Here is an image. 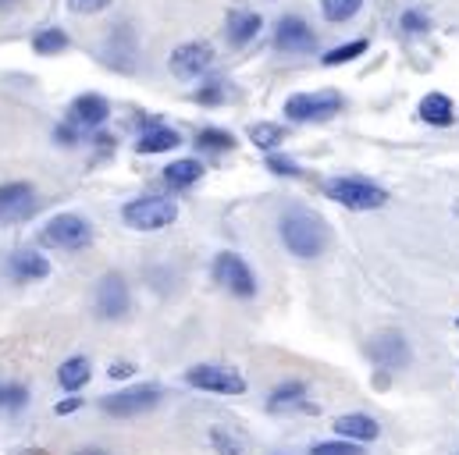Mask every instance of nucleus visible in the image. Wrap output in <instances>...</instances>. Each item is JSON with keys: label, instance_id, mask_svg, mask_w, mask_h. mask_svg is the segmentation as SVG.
Segmentation results:
<instances>
[{"label": "nucleus", "instance_id": "obj_1", "mask_svg": "<svg viewBox=\"0 0 459 455\" xmlns=\"http://www.w3.org/2000/svg\"><path fill=\"white\" fill-rule=\"evenodd\" d=\"M278 231H281L285 249L292 256H299V260H314V256H321L328 249V228H325V221L317 214H310V210H299V207L289 210L281 218Z\"/></svg>", "mask_w": 459, "mask_h": 455}, {"label": "nucleus", "instance_id": "obj_2", "mask_svg": "<svg viewBox=\"0 0 459 455\" xmlns=\"http://www.w3.org/2000/svg\"><path fill=\"white\" fill-rule=\"evenodd\" d=\"M121 221L132 231H160L178 221V203L168 196H139L121 207Z\"/></svg>", "mask_w": 459, "mask_h": 455}, {"label": "nucleus", "instance_id": "obj_3", "mask_svg": "<svg viewBox=\"0 0 459 455\" xmlns=\"http://www.w3.org/2000/svg\"><path fill=\"white\" fill-rule=\"evenodd\" d=\"M325 193H328V200L342 203L345 210H381L388 203V193L381 185H374L367 178H352V175L328 178L325 182Z\"/></svg>", "mask_w": 459, "mask_h": 455}, {"label": "nucleus", "instance_id": "obj_4", "mask_svg": "<svg viewBox=\"0 0 459 455\" xmlns=\"http://www.w3.org/2000/svg\"><path fill=\"white\" fill-rule=\"evenodd\" d=\"M39 242L50 245V249L75 253V249H86L93 242V225L86 218H79V214H57V218H50L47 228L39 231Z\"/></svg>", "mask_w": 459, "mask_h": 455}, {"label": "nucleus", "instance_id": "obj_5", "mask_svg": "<svg viewBox=\"0 0 459 455\" xmlns=\"http://www.w3.org/2000/svg\"><path fill=\"white\" fill-rule=\"evenodd\" d=\"M345 100L342 93L335 90H325V93H296L285 100V114L292 121H328L335 114H342Z\"/></svg>", "mask_w": 459, "mask_h": 455}, {"label": "nucleus", "instance_id": "obj_6", "mask_svg": "<svg viewBox=\"0 0 459 455\" xmlns=\"http://www.w3.org/2000/svg\"><path fill=\"white\" fill-rule=\"evenodd\" d=\"M160 388L157 384H132L125 391H115V395H104L100 399V409L111 413V416H143L150 413L157 402H160Z\"/></svg>", "mask_w": 459, "mask_h": 455}, {"label": "nucleus", "instance_id": "obj_7", "mask_svg": "<svg viewBox=\"0 0 459 455\" xmlns=\"http://www.w3.org/2000/svg\"><path fill=\"white\" fill-rule=\"evenodd\" d=\"M211 64H214V47H211L207 39H189V43L175 47V50H171V61H168L171 75H175V79H186V82L207 75Z\"/></svg>", "mask_w": 459, "mask_h": 455}, {"label": "nucleus", "instance_id": "obj_8", "mask_svg": "<svg viewBox=\"0 0 459 455\" xmlns=\"http://www.w3.org/2000/svg\"><path fill=\"white\" fill-rule=\"evenodd\" d=\"M186 384L200 388V391H214V395H242L246 391V377L231 366H214V363H200L186 370Z\"/></svg>", "mask_w": 459, "mask_h": 455}, {"label": "nucleus", "instance_id": "obj_9", "mask_svg": "<svg viewBox=\"0 0 459 455\" xmlns=\"http://www.w3.org/2000/svg\"><path fill=\"white\" fill-rule=\"evenodd\" d=\"M214 281L221 288H229L238 299H253L256 296V274L249 270V263L238 253H221L214 260Z\"/></svg>", "mask_w": 459, "mask_h": 455}, {"label": "nucleus", "instance_id": "obj_10", "mask_svg": "<svg viewBox=\"0 0 459 455\" xmlns=\"http://www.w3.org/2000/svg\"><path fill=\"white\" fill-rule=\"evenodd\" d=\"M274 47H278L281 54H292V57L314 54V50H317V32H314L299 14H285V18H278V25H274Z\"/></svg>", "mask_w": 459, "mask_h": 455}, {"label": "nucleus", "instance_id": "obj_11", "mask_svg": "<svg viewBox=\"0 0 459 455\" xmlns=\"http://www.w3.org/2000/svg\"><path fill=\"white\" fill-rule=\"evenodd\" d=\"M93 306H97V313H100L104 321H117V317H125V313H128L132 296H128V285H125V278H121L117 270H108V274L97 281Z\"/></svg>", "mask_w": 459, "mask_h": 455}, {"label": "nucleus", "instance_id": "obj_12", "mask_svg": "<svg viewBox=\"0 0 459 455\" xmlns=\"http://www.w3.org/2000/svg\"><path fill=\"white\" fill-rule=\"evenodd\" d=\"M36 214V189L32 182H4L0 185V221L18 225Z\"/></svg>", "mask_w": 459, "mask_h": 455}, {"label": "nucleus", "instance_id": "obj_13", "mask_svg": "<svg viewBox=\"0 0 459 455\" xmlns=\"http://www.w3.org/2000/svg\"><path fill=\"white\" fill-rule=\"evenodd\" d=\"M108 117H111V104H108V97H100V93H82V97H75L72 107H68V121L79 124V128H86V132L104 128Z\"/></svg>", "mask_w": 459, "mask_h": 455}, {"label": "nucleus", "instance_id": "obj_14", "mask_svg": "<svg viewBox=\"0 0 459 455\" xmlns=\"http://www.w3.org/2000/svg\"><path fill=\"white\" fill-rule=\"evenodd\" d=\"M367 352H370V359L381 370H403V366H410V341L403 339V335H395V331L377 335V339L367 345Z\"/></svg>", "mask_w": 459, "mask_h": 455}, {"label": "nucleus", "instance_id": "obj_15", "mask_svg": "<svg viewBox=\"0 0 459 455\" xmlns=\"http://www.w3.org/2000/svg\"><path fill=\"white\" fill-rule=\"evenodd\" d=\"M335 434L345 438V442L363 445V442H374L381 434V424L374 416H367V413H345V416L335 420Z\"/></svg>", "mask_w": 459, "mask_h": 455}, {"label": "nucleus", "instance_id": "obj_16", "mask_svg": "<svg viewBox=\"0 0 459 455\" xmlns=\"http://www.w3.org/2000/svg\"><path fill=\"white\" fill-rule=\"evenodd\" d=\"M175 146H182V135H178L175 128H168V124L143 128L139 139H135V153H146V157H153V153H171Z\"/></svg>", "mask_w": 459, "mask_h": 455}, {"label": "nucleus", "instance_id": "obj_17", "mask_svg": "<svg viewBox=\"0 0 459 455\" xmlns=\"http://www.w3.org/2000/svg\"><path fill=\"white\" fill-rule=\"evenodd\" d=\"M267 409L271 413H292V409H310L307 402V384L303 381H285L267 395Z\"/></svg>", "mask_w": 459, "mask_h": 455}, {"label": "nucleus", "instance_id": "obj_18", "mask_svg": "<svg viewBox=\"0 0 459 455\" xmlns=\"http://www.w3.org/2000/svg\"><path fill=\"white\" fill-rule=\"evenodd\" d=\"M11 274H14V281H43V278H50V260L32 249H18L11 256Z\"/></svg>", "mask_w": 459, "mask_h": 455}, {"label": "nucleus", "instance_id": "obj_19", "mask_svg": "<svg viewBox=\"0 0 459 455\" xmlns=\"http://www.w3.org/2000/svg\"><path fill=\"white\" fill-rule=\"evenodd\" d=\"M200 178H204V160H196V157H182L164 167V182L171 189H193Z\"/></svg>", "mask_w": 459, "mask_h": 455}, {"label": "nucleus", "instance_id": "obj_20", "mask_svg": "<svg viewBox=\"0 0 459 455\" xmlns=\"http://www.w3.org/2000/svg\"><path fill=\"white\" fill-rule=\"evenodd\" d=\"M260 25H264V18L256 14V11H231L229 14V29H225V36H229L231 47H246L249 39H256V32H260Z\"/></svg>", "mask_w": 459, "mask_h": 455}, {"label": "nucleus", "instance_id": "obj_21", "mask_svg": "<svg viewBox=\"0 0 459 455\" xmlns=\"http://www.w3.org/2000/svg\"><path fill=\"white\" fill-rule=\"evenodd\" d=\"M420 117L428 124H435V128H449L456 121V107H453V100L446 93H428L420 100Z\"/></svg>", "mask_w": 459, "mask_h": 455}, {"label": "nucleus", "instance_id": "obj_22", "mask_svg": "<svg viewBox=\"0 0 459 455\" xmlns=\"http://www.w3.org/2000/svg\"><path fill=\"white\" fill-rule=\"evenodd\" d=\"M90 359L86 356H72V359H65L61 366H57V384L65 388V391H79V388H86L90 384Z\"/></svg>", "mask_w": 459, "mask_h": 455}, {"label": "nucleus", "instance_id": "obj_23", "mask_svg": "<svg viewBox=\"0 0 459 455\" xmlns=\"http://www.w3.org/2000/svg\"><path fill=\"white\" fill-rule=\"evenodd\" d=\"M68 32L65 29H57V25H50V29H39L36 36H32V50L39 54V57H57V54H65L68 50Z\"/></svg>", "mask_w": 459, "mask_h": 455}, {"label": "nucleus", "instance_id": "obj_24", "mask_svg": "<svg viewBox=\"0 0 459 455\" xmlns=\"http://www.w3.org/2000/svg\"><path fill=\"white\" fill-rule=\"evenodd\" d=\"M249 139H253V146L274 153V146L285 142V128L274 124V121H256V124H249Z\"/></svg>", "mask_w": 459, "mask_h": 455}, {"label": "nucleus", "instance_id": "obj_25", "mask_svg": "<svg viewBox=\"0 0 459 455\" xmlns=\"http://www.w3.org/2000/svg\"><path fill=\"white\" fill-rule=\"evenodd\" d=\"M211 445H214V452L218 455H246L242 434H235L231 427H221V424L211 427Z\"/></svg>", "mask_w": 459, "mask_h": 455}, {"label": "nucleus", "instance_id": "obj_26", "mask_svg": "<svg viewBox=\"0 0 459 455\" xmlns=\"http://www.w3.org/2000/svg\"><path fill=\"white\" fill-rule=\"evenodd\" d=\"M196 146L204 153H229L231 146H235V135L225 132V128H200L196 132Z\"/></svg>", "mask_w": 459, "mask_h": 455}, {"label": "nucleus", "instance_id": "obj_27", "mask_svg": "<svg viewBox=\"0 0 459 455\" xmlns=\"http://www.w3.org/2000/svg\"><path fill=\"white\" fill-rule=\"evenodd\" d=\"M25 406H29V388L18 384V381H4L0 384V409L4 413H18Z\"/></svg>", "mask_w": 459, "mask_h": 455}, {"label": "nucleus", "instance_id": "obj_28", "mask_svg": "<svg viewBox=\"0 0 459 455\" xmlns=\"http://www.w3.org/2000/svg\"><path fill=\"white\" fill-rule=\"evenodd\" d=\"M359 54H367V39H352V43H342V47L328 50V54L321 57V64H325V68H339V64H349V61H356Z\"/></svg>", "mask_w": 459, "mask_h": 455}, {"label": "nucleus", "instance_id": "obj_29", "mask_svg": "<svg viewBox=\"0 0 459 455\" xmlns=\"http://www.w3.org/2000/svg\"><path fill=\"white\" fill-rule=\"evenodd\" d=\"M359 7H363V0H321V14L328 21H349Z\"/></svg>", "mask_w": 459, "mask_h": 455}, {"label": "nucleus", "instance_id": "obj_30", "mask_svg": "<svg viewBox=\"0 0 459 455\" xmlns=\"http://www.w3.org/2000/svg\"><path fill=\"white\" fill-rule=\"evenodd\" d=\"M193 100L204 104V107H218V104L229 100V86H225V82H207V86H200V90L193 93Z\"/></svg>", "mask_w": 459, "mask_h": 455}, {"label": "nucleus", "instance_id": "obj_31", "mask_svg": "<svg viewBox=\"0 0 459 455\" xmlns=\"http://www.w3.org/2000/svg\"><path fill=\"white\" fill-rule=\"evenodd\" d=\"M310 455H363V449H359L356 442L339 438V442H321V445H314V452Z\"/></svg>", "mask_w": 459, "mask_h": 455}, {"label": "nucleus", "instance_id": "obj_32", "mask_svg": "<svg viewBox=\"0 0 459 455\" xmlns=\"http://www.w3.org/2000/svg\"><path fill=\"white\" fill-rule=\"evenodd\" d=\"M267 171H274V175H289V178L303 175L299 164H296L292 157H281V153H267Z\"/></svg>", "mask_w": 459, "mask_h": 455}, {"label": "nucleus", "instance_id": "obj_33", "mask_svg": "<svg viewBox=\"0 0 459 455\" xmlns=\"http://www.w3.org/2000/svg\"><path fill=\"white\" fill-rule=\"evenodd\" d=\"M79 124H72V121H61L57 128H54V142H61V146H79Z\"/></svg>", "mask_w": 459, "mask_h": 455}, {"label": "nucleus", "instance_id": "obj_34", "mask_svg": "<svg viewBox=\"0 0 459 455\" xmlns=\"http://www.w3.org/2000/svg\"><path fill=\"white\" fill-rule=\"evenodd\" d=\"M108 7H111V0H68V11L72 14H100Z\"/></svg>", "mask_w": 459, "mask_h": 455}, {"label": "nucleus", "instance_id": "obj_35", "mask_svg": "<svg viewBox=\"0 0 459 455\" xmlns=\"http://www.w3.org/2000/svg\"><path fill=\"white\" fill-rule=\"evenodd\" d=\"M428 25H431V21H428L424 11H406V14H403V29H406V32H424Z\"/></svg>", "mask_w": 459, "mask_h": 455}, {"label": "nucleus", "instance_id": "obj_36", "mask_svg": "<svg viewBox=\"0 0 459 455\" xmlns=\"http://www.w3.org/2000/svg\"><path fill=\"white\" fill-rule=\"evenodd\" d=\"M75 409H82V399H61V402H54V413L57 416H68V413H75Z\"/></svg>", "mask_w": 459, "mask_h": 455}, {"label": "nucleus", "instance_id": "obj_37", "mask_svg": "<svg viewBox=\"0 0 459 455\" xmlns=\"http://www.w3.org/2000/svg\"><path fill=\"white\" fill-rule=\"evenodd\" d=\"M111 377H117V381H125V377H132L135 373V363H128V359H117V363H111V370H108Z\"/></svg>", "mask_w": 459, "mask_h": 455}, {"label": "nucleus", "instance_id": "obj_38", "mask_svg": "<svg viewBox=\"0 0 459 455\" xmlns=\"http://www.w3.org/2000/svg\"><path fill=\"white\" fill-rule=\"evenodd\" d=\"M14 4H18V0H0V11H11Z\"/></svg>", "mask_w": 459, "mask_h": 455}, {"label": "nucleus", "instance_id": "obj_39", "mask_svg": "<svg viewBox=\"0 0 459 455\" xmlns=\"http://www.w3.org/2000/svg\"><path fill=\"white\" fill-rule=\"evenodd\" d=\"M79 455H104L100 449H86V452H79Z\"/></svg>", "mask_w": 459, "mask_h": 455}]
</instances>
